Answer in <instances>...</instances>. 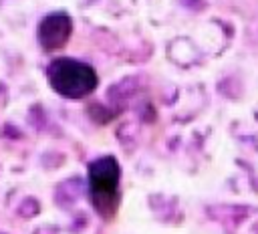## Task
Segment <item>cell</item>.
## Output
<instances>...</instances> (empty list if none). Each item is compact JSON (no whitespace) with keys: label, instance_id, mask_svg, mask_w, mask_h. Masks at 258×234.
I'll list each match as a JSON object with an SVG mask.
<instances>
[{"label":"cell","instance_id":"obj_2","mask_svg":"<svg viewBox=\"0 0 258 234\" xmlns=\"http://www.w3.org/2000/svg\"><path fill=\"white\" fill-rule=\"evenodd\" d=\"M89 186L93 194V204L95 208L105 216H109L119 202V180H121V169L115 157H99L95 159L89 169Z\"/></svg>","mask_w":258,"mask_h":234},{"label":"cell","instance_id":"obj_1","mask_svg":"<svg viewBox=\"0 0 258 234\" xmlns=\"http://www.w3.org/2000/svg\"><path fill=\"white\" fill-rule=\"evenodd\" d=\"M48 83L58 95L67 99H83L95 91L97 75L89 65L62 56L50 63Z\"/></svg>","mask_w":258,"mask_h":234},{"label":"cell","instance_id":"obj_3","mask_svg":"<svg viewBox=\"0 0 258 234\" xmlns=\"http://www.w3.org/2000/svg\"><path fill=\"white\" fill-rule=\"evenodd\" d=\"M71 30H73V22L67 14L62 12L48 14L38 24V42L46 50H56L69 40Z\"/></svg>","mask_w":258,"mask_h":234}]
</instances>
